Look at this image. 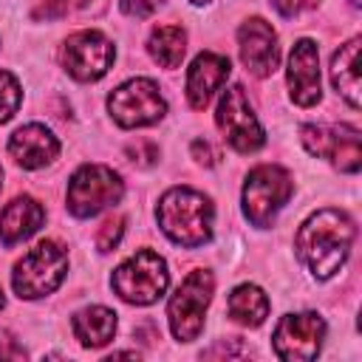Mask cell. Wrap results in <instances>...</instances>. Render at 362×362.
I'll return each mask as SVG.
<instances>
[{
  "mask_svg": "<svg viewBox=\"0 0 362 362\" xmlns=\"http://www.w3.org/2000/svg\"><path fill=\"white\" fill-rule=\"evenodd\" d=\"M291 192H294L291 175L283 167L260 164V167L249 170V175H246V184H243V215L260 229L272 226L274 215L286 206Z\"/></svg>",
  "mask_w": 362,
  "mask_h": 362,
  "instance_id": "5b68a950",
  "label": "cell"
},
{
  "mask_svg": "<svg viewBox=\"0 0 362 362\" xmlns=\"http://www.w3.org/2000/svg\"><path fill=\"white\" fill-rule=\"evenodd\" d=\"M215 124L221 127L223 139L238 150V153H255L263 147L266 136L263 127L249 105V96L240 85H232L223 90L221 102H218V113H215Z\"/></svg>",
  "mask_w": 362,
  "mask_h": 362,
  "instance_id": "9c48e42d",
  "label": "cell"
},
{
  "mask_svg": "<svg viewBox=\"0 0 362 362\" xmlns=\"http://www.w3.org/2000/svg\"><path fill=\"white\" fill-rule=\"evenodd\" d=\"M122 235H124V218H122V215H110V218L99 226V232H96V246H99V252L116 249L119 240H122Z\"/></svg>",
  "mask_w": 362,
  "mask_h": 362,
  "instance_id": "603a6c76",
  "label": "cell"
},
{
  "mask_svg": "<svg viewBox=\"0 0 362 362\" xmlns=\"http://www.w3.org/2000/svg\"><path fill=\"white\" fill-rule=\"evenodd\" d=\"M170 283V272L161 255L153 249H139L133 257H127L110 277L113 291L133 305H150L156 303Z\"/></svg>",
  "mask_w": 362,
  "mask_h": 362,
  "instance_id": "277c9868",
  "label": "cell"
},
{
  "mask_svg": "<svg viewBox=\"0 0 362 362\" xmlns=\"http://www.w3.org/2000/svg\"><path fill=\"white\" fill-rule=\"evenodd\" d=\"M229 76V59L212 51H204L192 59L189 71H187V102L195 110H204L209 105V99L215 96V90H221V85Z\"/></svg>",
  "mask_w": 362,
  "mask_h": 362,
  "instance_id": "2e32d148",
  "label": "cell"
},
{
  "mask_svg": "<svg viewBox=\"0 0 362 362\" xmlns=\"http://www.w3.org/2000/svg\"><path fill=\"white\" fill-rule=\"evenodd\" d=\"M119 3H122V11L130 17H150L161 6V0H119Z\"/></svg>",
  "mask_w": 362,
  "mask_h": 362,
  "instance_id": "484cf974",
  "label": "cell"
},
{
  "mask_svg": "<svg viewBox=\"0 0 362 362\" xmlns=\"http://www.w3.org/2000/svg\"><path fill=\"white\" fill-rule=\"evenodd\" d=\"M351 3H354V6H359V0H351Z\"/></svg>",
  "mask_w": 362,
  "mask_h": 362,
  "instance_id": "d6a6232c",
  "label": "cell"
},
{
  "mask_svg": "<svg viewBox=\"0 0 362 362\" xmlns=\"http://www.w3.org/2000/svg\"><path fill=\"white\" fill-rule=\"evenodd\" d=\"M156 218H158L161 232L173 243L195 249L212 238L215 209L204 192H198L192 187H173L161 195V201L156 206Z\"/></svg>",
  "mask_w": 362,
  "mask_h": 362,
  "instance_id": "7a4b0ae2",
  "label": "cell"
},
{
  "mask_svg": "<svg viewBox=\"0 0 362 362\" xmlns=\"http://www.w3.org/2000/svg\"><path fill=\"white\" fill-rule=\"evenodd\" d=\"M71 328H74V337L79 339V345L102 348L116 334V314L110 308H105V305H88V308L74 314Z\"/></svg>",
  "mask_w": 362,
  "mask_h": 362,
  "instance_id": "d6986e66",
  "label": "cell"
},
{
  "mask_svg": "<svg viewBox=\"0 0 362 362\" xmlns=\"http://www.w3.org/2000/svg\"><path fill=\"white\" fill-rule=\"evenodd\" d=\"M212 288H215L212 274L206 269H195V272H189L184 277V283L170 297L167 320H170V331H173V337L178 342L198 339V334L204 328L206 305L212 300Z\"/></svg>",
  "mask_w": 362,
  "mask_h": 362,
  "instance_id": "8992f818",
  "label": "cell"
},
{
  "mask_svg": "<svg viewBox=\"0 0 362 362\" xmlns=\"http://www.w3.org/2000/svg\"><path fill=\"white\" fill-rule=\"evenodd\" d=\"M288 93L300 107H311L320 102V51L311 40H297L288 57Z\"/></svg>",
  "mask_w": 362,
  "mask_h": 362,
  "instance_id": "5bb4252c",
  "label": "cell"
},
{
  "mask_svg": "<svg viewBox=\"0 0 362 362\" xmlns=\"http://www.w3.org/2000/svg\"><path fill=\"white\" fill-rule=\"evenodd\" d=\"M107 110L119 127H147L164 119L167 102L153 79H127L107 96Z\"/></svg>",
  "mask_w": 362,
  "mask_h": 362,
  "instance_id": "ba28073f",
  "label": "cell"
},
{
  "mask_svg": "<svg viewBox=\"0 0 362 362\" xmlns=\"http://www.w3.org/2000/svg\"><path fill=\"white\" fill-rule=\"evenodd\" d=\"M192 158H195L198 164H206V167L215 164V153H212V147H209L204 139H195V141H192Z\"/></svg>",
  "mask_w": 362,
  "mask_h": 362,
  "instance_id": "83f0119b",
  "label": "cell"
},
{
  "mask_svg": "<svg viewBox=\"0 0 362 362\" xmlns=\"http://www.w3.org/2000/svg\"><path fill=\"white\" fill-rule=\"evenodd\" d=\"M68 272V255L57 240H40L34 249H28L14 272H11V286L20 300H37L51 291L65 280Z\"/></svg>",
  "mask_w": 362,
  "mask_h": 362,
  "instance_id": "3957f363",
  "label": "cell"
},
{
  "mask_svg": "<svg viewBox=\"0 0 362 362\" xmlns=\"http://www.w3.org/2000/svg\"><path fill=\"white\" fill-rule=\"evenodd\" d=\"M68 8H71V0H40L34 17H45V20H51V17H62Z\"/></svg>",
  "mask_w": 362,
  "mask_h": 362,
  "instance_id": "4316f807",
  "label": "cell"
},
{
  "mask_svg": "<svg viewBox=\"0 0 362 362\" xmlns=\"http://www.w3.org/2000/svg\"><path fill=\"white\" fill-rule=\"evenodd\" d=\"M124 192L122 178L105 164H82L68 181V209L76 218H93L119 204Z\"/></svg>",
  "mask_w": 362,
  "mask_h": 362,
  "instance_id": "52a82bcc",
  "label": "cell"
},
{
  "mask_svg": "<svg viewBox=\"0 0 362 362\" xmlns=\"http://www.w3.org/2000/svg\"><path fill=\"white\" fill-rule=\"evenodd\" d=\"M308 3H314V0H308Z\"/></svg>",
  "mask_w": 362,
  "mask_h": 362,
  "instance_id": "836d02e7",
  "label": "cell"
},
{
  "mask_svg": "<svg viewBox=\"0 0 362 362\" xmlns=\"http://www.w3.org/2000/svg\"><path fill=\"white\" fill-rule=\"evenodd\" d=\"M45 221V209L31 195L11 198L0 212V240L6 246H14L25 238H31Z\"/></svg>",
  "mask_w": 362,
  "mask_h": 362,
  "instance_id": "e0dca14e",
  "label": "cell"
},
{
  "mask_svg": "<svg viewBox=\"0 0 362 362\" xmlns=\"http://www.w3.org/2000/svg\"><path fill=\"white\" fill-rule=\"evenodd\" d=\"M3 303H6V300H3V291H0V308H3Z\"/></svg>",
  "mask_w": 362,
  "mask_h": 362,
  "instance_id": "4dcf8cb0",
  "label": "cell"
},
{
  "mask_svg": "<svg viewBox=\"0 0 362 362\" xmlns=\"http://www.w3.org/2000/svg\"><path fill=\"white\" fill-rule=\"evenodd\" d=\"M272 6H274L280 14H286V17H294V14L300 11V3H297V0H272Z\"/></svg>",
  "mask_w": 362,
  "mask_h": 362,
  "instance_id": "f1b7e54d",
  "label": "cell"
},
{
  "mask_svg": "<svg viewBox=\"0 0 362 362\" xmlns=\"http://www.w3.org/2000/svg\"><path fill=\"white\" fill-rule=\"evenodd\" d=\"M127 156H130L133 161H139L141 167H150V164H156V158H158V147H156L153 141H136V144L127 147Z\"/></svg>",
  "mask_w": 362,
  "mask_h": 362,
  "instance_id": "cb8c5ba5",
  "label": "cell"
},
{
  "mask_svg": "<svg viewBox=\"0 0 362 362\" xmlns=\"http://www.w3.org/2000/svg\"><path fill=\"white\" fill-rule=\"evenodd\" d=\"M25 348L14 339V334L0 331V359H25Z\"/></svg>",
  "mask_w": 362,
  "mask_h": 362,
  "instance_id": "d4e9b609",
  "label": "cell"
},
{
  "mask_svg": "<svg viewBox=\"0 0 362 362\" xmlns=\"http://www.w3.org/2000/svg\"><path fill=\"white\" fill-rule=\"evenodd\" d=\"M238 48H240V59L246 65L249 74L266 79L277 71L280 62V45H277V34L274 28L260 20L252 17L238 28Z\"/></svg>",
  "mask_w": 362,
  "mask_h": 362,
  "instance_id": "4fadbf2b",
  "label": "cell"
},
{
  "mask_svg": "<svg viewBox=\"0 0 362 362\" xmlns=\"http://www.w3.org/2000/svg\"><path fill=\"white\" fill-rule=\"evenodd\" d=\"M300 139L311 156L328 158L342 173H359V130L351 124H303Z\"/></svg>",
  "mask_w": 362,
  "mask_h": 362,
  "instance_id": "30bf717a",
  "label": "cell"
},
{
  "mask_svg": "<svg viewBox=\"0 0 362 362\" xmlns=\"http://www.w3.org/2000/svg\"><path fill=\"white\" fill-rule=\"evenodd\" d=\"M0 187H3V167H0Z\"/></svg>",
  "mask_w": 362,
  "mask_h": 362,
  "instance_id": "1f68e13d",
  "label": "cell"
},
{
  "mask_svg": "<svg viewBox=\"0 0 362 362\" xmlns=\"http://www.w3.org/2000/svg\"><path fill=\"white\" fill-rule=\"evenodd\" d=\"M331 82L337 93L356 110L362 105V90H359V37L348 40L331 59Z\"/></svg>",
  "mask_w": 362,
  "mask_h": 362,
  "instance_id": "ac0fdd59",
  "label": "cell"
},
{
  "mask_svg": "<svg viewBox=\"0 0 362 362\" xmlns=\"http://www.w3.org/2000/svg\"><path fill=\"white\" fill-rule=\"evenodd\" d=\"M354 221L339 209H320L297 229V255L317 280L334 277L348 260L354 243Z\"/></svg>",
  "mask_w": 362,
  "mask_h": 362,
  "instance_id": "6da1fadb",
  "label": "cell"
},
{
  "mask_svg": "<svg viewBox=\"0 0 362 362\" xmlns=\"http://www.w3.org/2000/svg\"><path fill=\"white\" fill-rule=\"evenodd\" d=\"M23 102V90H20V82L8 74V71H0V124L8 122L17 107Z\"/></svg>",
  "mask_w": 362,
  "mask_h": 362,
  "instance_id": "7402d4cb",
  "label": "cell"
},
{
  "mask_svg": "<svg viewBox=\"0 0 362 362\" xmlns=\"http://www.w3.org/2000/svg\"><path fill=\"white\" fill-rule=\"evenodd\" d=\"M189 3H195V6H204V3H209V0H189Z\"/></svg>",
  "mask_w": 362,
  "mask_h": 362,
  "instance_id": "f546056e",
  "label": "cell"
},
{
  "mask_svg": "<svg viewBox=\"0 0 362 362\" xmlns=\"http://www.w3.org/2000/svg\"><path fill=\"white\" fill-rule=\"evenodd\" d=\"M322 337H325L322 317L314 311H303V314L280 317L272 334V345L274 354L286 362H311L322 348Z\"/></svg>",
  "mask_w": 362,
  "mask_h": 362,
  "instance_id": "8fae6325",
  "label": "cell"
},
{
  "mask_svg": "<svg viewBox=\"0 0 362 362\" xmlns=\"http://www.w3.org/2000/svg\"><path fill=\"white\" fill-rule=\"evenodd\" d=\"M147 51L161 68H178L187 51V34L181 25H156L147 37Z\"/></svg>",
  "mask_w": 362,
  "mask_h": 362,
  "instance_id": "44dd1931",
  "label": "cell"
},
{
  "mask_svg": "<svg viewBox=\"0 0 362 362\" xmlns=\"http://www.w3.org/2000/svg\"><path fill=\"white\" fill-rule=\"evenodd\" d=\"M8 153L23 170H40V167H45V164H51L57 158L59 141L45 124L31 122V124H23L20 130L11 133Z\"/></svg>",
  "mask_w": 362,
  "mask_h": 362,
  "instance_id": "9a60e30c",
  "label": "cell"
},
{
  "mask_svg": "<svg viewBox=\"0 0 362 362\" xmlns=\"http://www.w3.org/2000/svg\"><path fill=\"white\" fill-rule=\"evenodd\" d=\"M226 311L235 322L257 328L269 317V297L263 294V288H257L252 283H243V286L232 288V294L226 300Z\"/></svg>",
  "mask_w": 362,
  "mask_h": 362,
  "instance_id": "ffe728a7",
  "label": "cell"
},
{
  "mask_svg": "<svg viewBox=\"0 0 362 362\" xmlns=\"http://www.w3.org/2000/svg\"><path fill=\"white\" fill-rule=\"evenodd\" d=\"M113 42L99 31H76L68 37L62 48L65 71L79 82H96L113 65Z\"/></svg>",
  "mask_w": 362,
  "mask_h": 362,
  "instance_id": "7c38bea8",
  "label": "cell"
}]
</instances>
